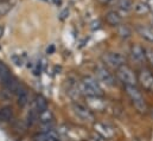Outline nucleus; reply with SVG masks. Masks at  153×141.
Here are the masks:
<instances>
[{"instance_id": "obj_34", "label": "nucleus", "mask_w": 153, "mask_h": 141, "mask_svg": "<svg viewBox=\"0 0 153 141\" xmlns=\"http://www.w3.org/2000/svg\"><path fill=\"white\" fill-rule=\"evenodd\" d=\"M152 117H153V111H152Z\"/></svg>"}, {"instance_id": "obj_20", "label": "nucleus", "mask_w": 153, "mask_h": 141, "mask_svg": "<svg viewBox=\"0 0 153 141\" xmlns=\"http://www.w3.org/2000/svg\"><path fill=\"white\" fill-rule=\"evenodd\" d=\"M133 1L132 0H117V8L122 12H129L133 10Z\"/></svg>"}, {"instance_id": "obj_28", "label": "nucleus", "mask_w": 153, "mask_h": 141, "mask_svg": "<svg viewBox=\"0 0 153 141\" xmlns=\"http://www.w3.org/2000/svg\"><path fill=\"white\" fill-rule=\"evenodd\" d=\"M100 4H102V5H107V4H109V2H112L113 0H97Z\"/></svg>"}, {"instance_id": "obj_9", "label": "nucleus", "mask_w": 153, "mask_h": 141, "mask_svg": "<svg viewBox=\"0 0 153 141\" xmlns=\"http://www.w3.org/2000/svg\"><path fill=\"white\" fill-rule=\"evenodd\" d=\"M87 107L91 110L103 111L107 108V101L102 96H85Z\"/></svg>"}, {"instance_id": "obj_25", "label": "nucleus", "mask_w": 153, "mask_h": 141, "mask_svg": "<svg viewBox=\"0 0 153 141\" xmlns=\"http://www.w3.org/2000/svg\"><path fill=\"white\" fill-rule=\"evenodd\" d=\"M12 61H13V62H14V64H16V65H18V67H22V65H23V63H24V62H23V59H22V57H20L19 55H13V56H12Z\"/></svg>"}, {"instance_id": "obj_3", "label": "nucleus", "mask_w": 153, "mask_h": 141, "mask_svg": "<svg viewBox=\"0 0 153 141\" xmlns=\"http://www.w3.org/2000/svg\"><path fill=\"white\" fill-rule=\"evenodd\" d=\"M116 77L123 85H137L138 84V76L126 64L116 69Z\"/></svg>"}, {"instance_id": "obj_5", "label": "nucleus", "mask_w": 153, "mask_h": 141, "mask_svg": "<svg viewBox=\"0 0 153 141\" xmlns=\"http://www.w3.org/2000/svg\"><path fill=\"white\" fill-rule=\"evenodd\" d=\"M102 61L107 67H111L113 69H119L120 67L125 65L126 58L119 53V52H107L102 56Z\"/></svg>"}, {"instance_id": "obj_11", "label": "nucleus", "mask_w": 153, "mask_h": 141, "mask_svg": "<svg viewBox=\"0 0 153 141\" xmlns=\"http://www.w3.org/2000/svg\"><path fill=\"white\" fill-rule=\"evenodd\" d=\"M68 89L67 93L69 94V96L74 100H76L77 97L81 95V90H79V83L74 78H69L68 81Z\"/></svg>"}, {"instance_id": "obj_12", "label": "nucleus", "mask_w": 153, "mask_h": 141, "mask_svg": "<svg viewBox=\"0 0 153 141\" xmlns=\"http://www.w3.org/2000/svg\"><path fill=\"white\" fill-rule=\"evenodd\" d=\"M106 23L111 26H119L122 23V17L117 11H109L106 14Z\"/></svg>"}, {"instance_id": "obj_2", "label": "nucleus", "mask_w": 153, "mask_h": 141, "mask_svg": "<svg viewBox=\"0 0 153 141\" xmlns=\"http://www.w3.org/2000/svg\"><path fill=\"white\" fill-rule=\"evenodd\" d=\"M125 90H126V94L128 95V97L132 100V103L134 105L135 109L140 114L147 113V110H149L147 105L141 95V91L138 89L137 85H125Z\"/></svg>"}, {"instance_id": "obj_21", "label": "nucleus", "mask_w": 153, "mask_h": 141, "mask_svg": "<svg viewBox=\"0 0 153 141\" xmlns=\"http://www.w3.org/2000/svg\"><path fill=\"white\" fill-rule=\"evenodd\" d=\"M35 106H36L38 111H42V110L48 108V101L43 95H37L35 99Z\"/></svg>"}, {"instance_id": "obj_23", "label": "nucleus", "mask_w": 153, "mask_h": 141, "mask_svg": "<svg viewBox=\"0 0 153 141\" xmlns=\"http://www.w3.org/2000/svg\"><path fill=\"white\" fill-rule=\"evenodd\" d=\"M13 128H14V131L16 132H18V133H24L25 131H26V128H27V125H25L24 122H20V121H16L14 123H13Z\"/></svg>"}, {"instance_id": "obj_22", "label": "nucleus", "mask_w": 153, "mask_h": 141, "mask_svg": "<svg viewBox=\"0 0 153 141\" xmlns=\"http://www.w3.org/2000/svg\"><path fill=\"white\" fill-rule=\"evenodd\" d=\"M13 7V4L11 1H2L0 2V17L6 16Z\"/></svg>"}, {"instance_id": "obj_32", "label": "nucleus", "mask_w": 153, "mask_h": 141, "mask_svg": "<svg viewBox=\"0 0 153 141\" xmlns=\"http://www.w3.org/2000/svg\"><path fill=\"white\" fill-rule=\"evenodd\" d=\"M151 25H152V26H153V16H152V17H151Z\"/></svg>"}, {"instance_id": "obj_30", "label": "nucleus", "mask_w": 153, "mask_h": 141, "mask_svg": "<svg viewBox=\"0 0 153 141\" xmlns=\"http://www.w3.org/2000/svg\"><path fill=\"white\" fill-rule=\"evenodd\" d=\"M52 1H53V2H55V4H56V5H57V6H58V5H61V4H62V0H52Z\"/></svg>"}, {"instance_id": "obj_10", "label": "nucleus", "mask_w": 153, "mask_h": 141, "mask_svg": "<svg viewBox=\"0 0 153 141\" xmlns=\"http://www.w3.org/2000/svg\"><path fill=\"white\" fill-rule=\"evenodd\" d=\"M131 56L132 59L137 63H143L144 61H146V51L141 45H133L131 47Z\"/></svg>"}, {"instance_id": "obj_31", "label": "nucleus", "mask_w": 153, "mask_h": 141, "mask_svg": "<svg viewBox=\"0 0 153 141\" xmlns=\"http://www.w3.org/2000/svg\"><path fill=\"white\" fill-rule=\"evenodd\" d=\"M4 35V26H0V38Z\"/></svg>"}, {"instance_id": "obj_33", "label": "nucleus", "mask_w": 153, "mask_h": 141, "mask_svg": "<svg viewBox=\"0 0 153 141\" xmlns=\"http://www.w3.org/2000/svg\"><path fill=\"white\" fill-rule=\"evenodd\" d=\"M43 1H45V2H48V1H49V0H43Z\"/></svg>"}, {"instance_id": "obj_29", "label": "nucleus", "mask_w": 153, "mask_h": 141, "mask_svg": "<svg viewBox=\"0 0 153 141\" xmlns=\"http://www.w3.org/2000/svg\"><path fill=\"white\" fill-rule=\"evenodd\" d=\"M147 5H149L151 12H153V0H147Z\"/></svg>"}, {"instance_id": "obj_14", "label": "nucleus", "mask_w": 153, "mask_h": 141, "mask_svg": "<svg viewBox=\"0 0 153 141\" xmlns=\"http://www.w3.org/2000/svg\"><path fill=\"white\" fill-rule=\"evenodd\" d=\"M38 121L42 125H43V123H51V122H55V116H53L52 111L46 108V109L39 111Z\"/></svg>"}, {"instance_id": "obj_24", "label": "nucleus", "mask_w": 153, "mask_h": 141, "mask_svg": "<svg viewBox=\"0 0 153 141\" xmlns=\"http://www.w3.org/2000/svg\"><path fill=\"white\" fill-rule=\"evenodd\" d=\"M145 51H146V59L150 62V64L153 67V49L147 47V49H145Z\"/></svg>"}, {"instance_id": "obj_17", "label": "nucleus", "mask_w": 153, "mask_h": 141, "mask_svg": "<svg viewBox=\"0 0 153 141\" xmlns=\"http://www.w3.org/2000/svg\"><path fill=\"white\" fill-rule=\"evenodd\" d=\"M13 119V109L11 107H4L0 109V122H10Z\"/></svg>"}, {"instance_id": "obj_18", "label": "nucleus", "mask_w": 153, "mask_h": 141, "mask_svg": "<svg viewBox=\"0 0 153 141\" xmlns=\"http://www.w3.org/2000/svg\"><path fill=\"white\" fill-rule=\"evenodd\" d=\"M117 35H119L120 38H122V39H128V38L132 37V29L128 25L120 24L117 26Z\"/></svg>"}, {"instance_id": "obj_8", "label": "nucleus", "mask_w": 153, "mask_h": 141, "mask_svg": "<svg viewBox=\"0 0 153 141\" xmlns=\"http://www.w3.org/2000/svg\"><path fill=\"white\" fill-rule=\"evenodd\" d=\"M138 82H140L141 87L153 93V73L147 69H141L138 73Z\"/></svg>"}, {"instance_id": "obj_15", "label": "nucleus", "mask_w": 153, "mask_h": 141, "mask_svg": "<svg viewBox=\"0 0 153 141\" xmlns=\"http://www.w3.org/2000/svg\"><path fill=\"white\" fill-rule=\"evenodd\" d=\"M133 10H134V13L138 14V16H147L151 10L147 5V2H144V1H139L137 2L134 6H133Z\"/></svg>"}, {"instance_id": "obj_4", "label": "nucleus", "mask_w": 153, "mask_h": 141, "mask_svg": "<svg viewBox=\"0 0 153 141\" xmlns=\"http://www.w3.org/2000/svg\"><path fill=\"white\" fill-rule=\"evenodd\" d=\"M71 110L73 113L76 115L77 117L82 121H85V122H94L95 121V115L93 113L91 109H89L87 106L82 105V103H78V102H74L71 105Z\"/></svg>"}, {"instance_id": "obj_27", "label": "nucleus", "mask_w": 153, "mask_h": 141, "mask_svg": "<svg viewBox=\"0 0 153 141\" xmlns=\"http://www.w3.org/2000/svg\"><path fill=\"white\" fill-rule=\"evenodd\" d=\"M53 51H55V46L53 45H50L48 49H46V52L49 53V55H51V53H53Z\"/></svg>"}, {"instance_id": "obj_16", "label": "nucleus", "mask_w": 153, "mask_h": 141, "mask_svg": "<svg viewBox=\"0 0 153 141\" xmlns=\"http://www.w3.org/2000/svg\"><path fill=\"white\" fill-rule=\"evenodd\" d=\"M16 95L18 96V105L20 107H25L29 103V94L24 85H22V88L17 91Z\"/></svg>"}, {"instance_id": "obj_13", "label": "nucleus", "mask_w": 153, "mask_h": 141, "mask_svg": "<svg viewBox=\"0 0 153 141\" xmlns=\"http://www.w3.org/2000/svg\"><path fill=\"white\" fill-rule=\"evenodd\" d=\"M137 32L140 35L141 38H144L149 43H153V27L139 25V26H137Z\"/></svg>"}, {"instance_id": "obj_7", "label": "nucleus", "mask_w": 153, "mask_h": 141, "mask_svg": "<svg viewBox=\"0 0 153 141\" xmlns=\"http://www.w3.org/2000/svg\"><path fill=\"white\" fill-rule=\"evenodd\" d=\"M94 131L95 133L100 134L105 139L109 140L115 135V129L113 126L106 122H94Z\"/></svg>"}, {"instance_id": "obj_19", "label": "nucleus", "mask_w": 153, "mask_h": 141, "mask_svg": "<svg viewBox=\"0 0 153 141\" xmlns=\"http://www.w3.org/2000/svg\"><path fill=\"white\" fill-rule=\"evenodd\" d=\"M38 115H39V111L37 110V108L31 109L27 113V116H26V125L27 126H32L33 123H36L38 121Z\"/></svg>"}, {"instance_id": "obj_6", "label": "nucleus", "mask_w": 153, "mask_h": 141, "mask_svg": "<svg viewBox=\"0 0 153 141\" xmlns=\"http://www.w3.org/2000/svg\"><path fill=\"white\" fill-rule=\"evenodd\" d=\"M95 72H96V76L99 77V79L101 82H103L106 85H109V87H114L115 85V77L113 76L112 72H109V70L105 67V65H97L95 68Z\"/></svg>"}, {"instance_id": "obj_26", "label": "nucleus", "mask_w": 153, "mask_h": 141, "mask_svg": "<svg viewBox=\"0 0 153 141\" xmlns=\"http://www.w3.org/2000/svg\"><path fill=\"white\" fill-rule=\"evenodd\" d=\"M68 16H69V10L65 8V10H63V11L59 13V19H61V20H64V19L68 18Z\"/></svg>"}, {"instance_id": "obj_1", "label": "nucleus", "mask_w": 153, "mask_h": 141, "mask_svg": "<svg viewBox=\"0 0 153 141\" xmlns=\"http://www.w3.org/2000/svg\"><path fill=\"white\" fill-rule=\"evenodd\" d=\"M79 90L81 94L85 96H103L102 88L100 87L99 82L91 76H84L79 82Z\"/></svg>"}]
</instances>
